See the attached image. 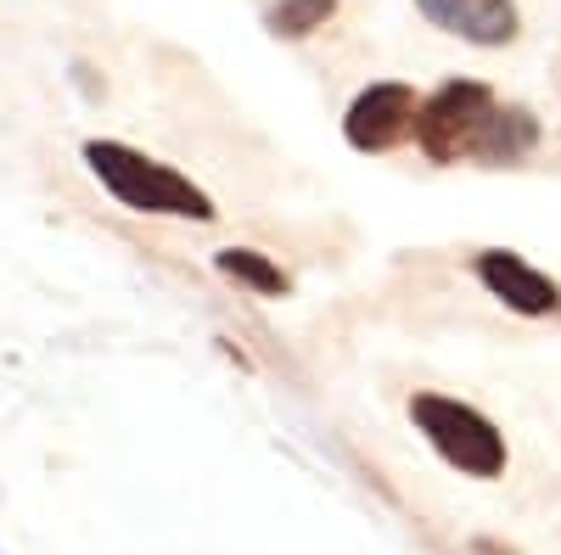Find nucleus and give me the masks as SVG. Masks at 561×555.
<instances>
[{
	"instance_id": "1",
	"label": "nucleus",
	"mask_w": 561,
	"mask_h": 555,
	"mask_svg": "<svg viewBox=\"0 0 561 555\" xmlns=\"http://www.w3.org/2000/svg\"><path fill=\"white\" fill-rule=\"evenodd\" d=\"M84 163L90 174L102 180V192H113L129 213H158V219H197L208 224L219 208L214 197L203 192L197 180H185L180 169L147 158V152H135L124 141H90L84 147Z\"/></svg>"
},
{
	"instance_id": "2",
	"label": "nucleus",
	"mask_w": 561,
	"mask_h": 555,
	"mask_svg": "<svg viewBox=\"0 0 561 555\" xmlns=\"http://www.w3.org/2000/svg\"><path fill=\"white\" fill-rule=\"evenodd\" d=\"M410 421H415L421 438L438 449L444 466H455L460 477L489 483V477L505 472V438H500V427L489 421L483 409L460 404V398H444V393H415L410 398Z\"/></svg>"
},
{
	"instance_id": "3",
	"label": "nucleus",
	"mask_w": 561,
	"mask_h": 555,
	"mask_svg": "<svg viewBox=\"0 0 561 555\" xmlns=\"http://www.w3.org/2000/svg\"><path fill=\"white\" fill-rule=\"evenodd\" d=\"M494 90L478 84V79H449L438 84L427 102H421L415 113V147L427 152L433 163H460V158H472L478 141H483V129L494 118Z\"/></svg>"
},
{
	"instance_id": "4",
	"label": "nucleus",
	"mask_w": 561,
	"mask_h": 555,
	"mask_svg": "<svg viewBox=\"0 0 561 555\" xmlns=\"http://www.w3.org/2000/svg\"><path fill=\"white\" fill-rule=\"evenodd\" d=\"M415 113H421V96L410 84H399V79L365 84L343 113V141L354 152H393L399 141L415 135Z\"/></svg>"
},
{
	"instance_id": "5",
	"label": "nucleus",
	"mask_w": 561,
	"mask_h": 555,
	"mask_svg": "<svg viewBox=\"0 0 561 555\" xmlns=\"http://www.w3.org/2000/svg\"><path fill=\"white\" fill-rule=\"evenodd\" d=\"M478 281L511 309V314H528V320H545V314H556L561 309V287L550 281V275H539L528 258H517V253H505V247H489V253H478Z\"/></svg>"
},
{
	"instance_id": "6",
	"label": "nucleus",
	"mask_w": 561,
	"mask_h": 555,
	"mask_svg": "<svg viewBox=\"0 0 561 555\" xmlns=\"http://www.w3.org/2000/svg\"><path fill=\"white\" fill-rule=\"evenodd\" d=\"M415 12L444 34H460L466 45H483V51L511 45L517 39V23H523L511 0H415Z\"/></svg>"
},
{
	"instance_id": "7",
	"label": "nucleus",
	"mask_w": 561,
	"mask_h": 555,
	"mask_svg": "<svg viewBox=\"0 0 561 555\" xmlns=\"http://www.w3.org/2000/svg\"><path fill=\"white\" fill-rule=\"evenodd\" d=\"M534 147H539V118L528 107H494V118H489L472 158L489 163V169H505V163H523Z\"/></svg>"
},
{
	"instance_id": "8",
	"label": "nucleus",
	"mask_w": 561,
	"mask_h": 555,
	"mask_svg": "<svg viewBox=\"0 0 561 555\" xmlns=\"http://www.w3.org/2000/svg\"><path fill=\"white\" fill-rule=\"evenodd\" d=\"M214 264H219V275L242 281L259 298H287V287H293L287 269H280L275 258H264V253H253V247H225V253H214Z\"/></svg>"
},
{
	"instance_id": "9",
	"label": "nucleus",
	"mask_w": 561,
	"mask_h": 555,
	"mask_svg": "<svg viewBox=\"0 0 561 555\" xmlns=\"http://www.w3.org/2000/svg\"><path fill=\"white\" fill-rule=\"evenodd\" d=\"M332 18H337V0H275V7L264 12V28L275 39H309Z\"/></svg>"
}]
</instances>
